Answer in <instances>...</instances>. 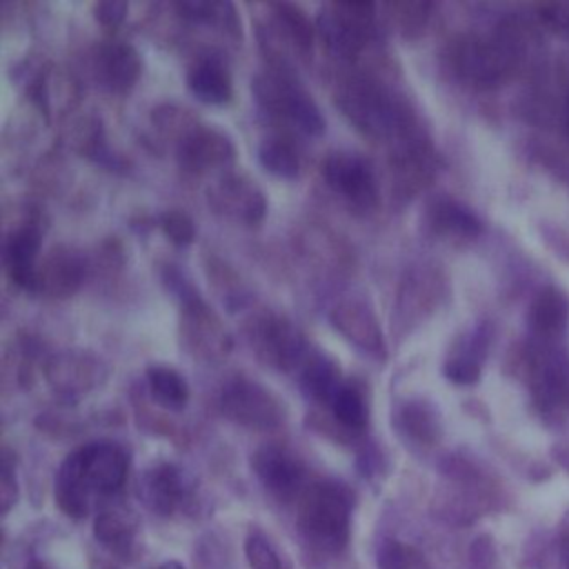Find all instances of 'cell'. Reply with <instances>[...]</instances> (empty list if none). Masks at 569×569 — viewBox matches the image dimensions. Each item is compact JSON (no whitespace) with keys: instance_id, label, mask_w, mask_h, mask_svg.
Here are the masks:
<instances>
[{"instance_id":"obj_1","label":"cell","mask_w":569,"mask_h":569,"mask_svg":"<svg viewBox=\"0 0 569 569\" xmlns=\"http://www.w3.org/2000/svg\"><path fill=\"white\" fill-rule=\"evenodd\" d=\"M129 471V453L113 440H96L71 451L56 476V500L67 516L89 513L96 496H113Z\"/></svg>"},{"instance_id":"obj_2","label":"cell","mask_w":569,"mask_h":569,"mask_svg":"<svg viewBox=\"0 0 569 569\" xmlns=\"http://www.w3.org/2000/svg\"><path fill=\"white\" fill-rule=\"evenodd\" d=\"M353 496L351 491L333 480L311 485L300 500L298 531L302 538L329 553H338L347 547L351 527Z\"/></svg>"},{"instance_id":"obj_3","label":"cell","mask_w":569,"mask_h":569,"mask_svg":"<svg viewBox=\"0 0 569 569\" xmlns=\"http://www.w3.org/2000/svg\"><path fill=\"white\" fill-rule=\"evenodd\" d=\"M336 102L342 113L369 138H396L407 133L405 107L376 80L353 78L340 87Z\"/></svg>"},{"instance_id":"obj_4","label":"cell","mask_w":569,"mask_h":569,"mask_svg":"<svg viewBox=\"0 0 569 569\" xmlns=\"http://www.w3.org/2000/svg\"><path fill=\"white\" fill-rule=\"evenodd\" d=\"M527 378L542 418L562 420L569 413V353L556 342H538L527 353Z\"/></svg>"},{"instance_id":"obj_5","label":"cell","mask_w":569,"mask_h":569,"mask_svg":"<svg viewBox=\"0 0 569 569\" xmlns=\"http://www.w3.org/2000/svg\"><path fill=\"white\" fill-rule=\"evenodd\" d=\"M253 96L269 113L291 120L309 136H318L325 129V118L313 98L282 69L262 71L253 78Z\"/></svg>"},{"instance_id":"obj_6","label":"cell","mask_w":569,"mask_h":569,"mask_svg":"<svg viewBox=\"0 0 569 569\" xmlns=\"http://www.w3.org/2000/svg\"><path fill=\"white\" fill-rule=\"evenodd\" d=\"M373 27L371 2L325 4L316 18V31L325 47L338 58H353L362 51Z\"/></svg>"},{"instance_id":"obj_7","label":"cell","mask_w":569,"mask_h":569,"mask_svg":"<svg viewBox=\"0 0 569 569\" xmlns=\"http://www.w3.org/2000/svg\"><path fill=\"white\" fill-rule=\"evenodd\" d=\"M220 407L229 420L251 429H276L284 418L278 398L267 387L247 378L227 382L220 396Z\"/></svg>"},{"instance_id":"obj_8","label":"cell","mask_w":569,"mask_h":569,"mask_svg":"<svg viewBox=\"0 0 569 569\" xmlns=\"http://www.w3.org/2000/svg\"><path fill=\"white\" fill-rule=\"evenodd\" d=\"M327 184L358 209H371L378 202V182L371 164L351 151H331L322 162Z\"/></svg>"},{"instance_id":"obj_9","label":"cell","mask_w":569,"mask_h":569,"mask_svg":"<svg viewBox=\"0 0 569 569\" xmlns=\"http://www.w3.org/2000/svg\"><path fill=\"white\" fill-rule=\"evenodd\" d=\"M193 478L178 465L158 462L138 480V498L158 516H171L189 498Z\"/></svg>"},{"instance_id":"obj_10","label":"cell","mask_w":569,"mask_h":569,"mask_svg":"<svg viewBox=\"0 0 569 569\" xmlns=\"http://www.w3.org/2000/svg\"><path fill=\"white\" fill-rule=\"evenodd\" d=\"M256 351L269 362L280 369H291L296 365H302L309 356V347L305 336L287 320L267 316L260 320L253 333Z\"/></svg>"},{"instance_id":"obj_11","label":"cell","mask_w":569,"mask_h":569,"mask_svg":"<svg viewBox=\"0 0 569 569\" xmlns=\"http://www.w3.org/2000/svg\"><path fill=\"white\" fill-rule=\"evenodd\" d=\"M47 378L49 385L53 389H58V393H84L93 387H98L104 376H107V367L87 351H64L53 356L47 362Z\"/></svg>"},{"instance_id":"obj_12","label":"cell","mask_w":569,"mask_h":569,"mask_svg":"<svg viewBox=\"0 0 569 569\" xmlns=\"http://www.w3.org/2000/svg\"><path fill=\"white\" fill-rule=\"evenodd\" d=\"M176 156L184 169L204 171L222 162H229L236 156V144L224 131L198 124L182 140H178Z\"/></svg>"},{"instance_id":"obj_13","label":"cell","mask_w":569,"mask_h":569,"mask_svg":"<svg viewBox=\"0 0 569 569\" xmlns=\"http://www.w3.org/2000/svg\"><path fill=\"white\" fill-rule=\"evenodd\" d=\"M209 196H211V204L218 211L240 218L249 224L260 222L262 216L267 213V202L260 187L240 173H231L218 180L211 187Z\"/></svg>"},{"instance_id":"obj_14","label":"cell","mask_w":569,"mask_h":569,"mask_svg":"<svg viewBox=\"0 0 569 569\" xmlns=\"http://www.w3.org/2000/svg\"><path fill=\"white\" fill-rule=\"evenodd\" d=\"M331 325L358 349L371 356H385V336L382 329L365 302L340 300L329 313Z\"/></svg>"},{"instance_id":"obj_15","label":"cell","mask_w":569,"mask_h":569,"mask_svg":"<svg viewBox=\"0 0 569 569\" xmlns=\"http://www.w3.org/2000/svg\"><path fill=\"white\" fill-rule=\"evenodd\" d=\"M42 244V233L38 224L29 222L9 233L4 242V267L13 284L27 291H40V273H38V251Z\"/></svg>"},{"instance_id":"obj_16","label":"cell","mask_w":569,"mask_h":569,"mask_svg":"<svg viewBox=\"0 0 569 569\" xmlns=\"http://www.w3.org/2000/svg\"><path fill=\"white\" fill-rule=\"evenodd\" d=\"M251 467L260 482L278 498H289L300 489V462L278 445H262L251 456Z\"/></svg>"},{"instance_id":"obj_17","label":"cell","mask_w":569,"mask_h":569,"mask_svg":"<svg viewBox=\"0 0 569 569\" xmlns=\"http://www.w3.org/2000/svg\"><path fill=\"white\" fill-rule=\"evenodd\" d=\"M93 69L107 89L127 91L136 84L142 71V60L133 44L124 40H109L96 49Z\"/></svg>"},{"instance_id":"obj_18","label":"cell","mask_w":569,"mask_h":569,"mask_svg":"<svg viewBox=\"0 0 569 569\" xmlns=\"http://www.w3.org/2000/svg\"><path fill=\"white\" fill-rule=\"evenodd\" d=\"M529 329L540 342H553L569 325V298L558 287L538 291L529 307Z\"/></svg>"},{"instance_id":"obj_19","label":"cell","mask_w":569,"mask_h":569,"mask_svg":"<svg viewBox=\"0 0 569 569\" xmlns=\"http://www.w3.org/2000/svg\"><path fill=\"white\" fill-rule=\"evenodd\" d=\"M489 345L487 327H476L471 333L458 340V347L442 365V373L456 385H473L480 378L482 360Z\"/></svg>"},{"instance_id":"obj_20","label":"cell","mask_w":569,"mask_h":569,"mask_svg":"<svg viewBox=\"0 0 569 569\" xmlns=\"http://www.w3.org/2000/svg\"><path fill=\"white\" fill-rule=\"evenodd\" d=\"M427 220L433 233L445 238H458L469 240L476 238L482 231L480 218L462 202L453 198H436L427 209Z\"/></svg>"},{"instance_id":"obj_21","label":"cell","mask_w":569,"mask_h":569,"mask_svg":"<svg viewBox=\"0 0 569 569\" xmlns=\"http://www.w3.org/2000/svg\"><path fill=\"white\" fill-rule=\"evenodd\" d=\"M38 273L40 291L56 298H64L80 287L84 278V264L76 253L67 249H56L42 260V264H38Z\"/></svg>"},{"instance_id":"obj_22","label":"cell","mask_w":569,"mask_h":569,"mask_svg":"<svg viewBox=\"0 0 569 569\" xmlns=\"http://www.w3.org/2000/svg\"><path fill=\"white\" fill-rule=\"evenodd\" d=\"M187 84L196 98L209 104H224L231 100V80L227 67L218 58H200L187 71Z\"/></svg>"},{"instance_id":"obj_23","label":"cell","mask_w":569,"mask_h":569,"mask_svg":"<svg viewBox=\"0 0 569 569\" xmlns=\"http://www.w3.org/2000/svg\"><path fill=\"white\" fill-rule=\"evenodd\" d=\"M342 385L340 367L325 353H309L302 362L300 387L316 402L329 405L338 387Z\"/></svg>"},{"instance_id":"obj_24","label":"cell","mask_w":569,"mask_h":569,"mask_svg":"<svg viewBox=\"0 0 569 569\" xmlns=\"http://www.w3.org/2000/svg\"><path fill=\"white\" fill-rule=\"evenodd\" d=\"M96 540L120 558H129L136 538V520L120 509H104L93 518Z\"/></svg>"},{"instance_id":"obj_25","label":"cell","mask_w":569,"mask_h":569,"mask_svg":"<svg viewBox=\"0 0 569 569\" xmlns=\"http://www.w3.org/2000/svg\"><path fill=\"white\" fill-rule=\"evenodd\" d=\"M278 33L287 38V42L300 53L309 56L313 49V38H316V24L309 20L305 9H300L293 2H273L271 4Z\"/></svg>"},{"instance_id":"obj_26","label":"cell","mask_w":569,"mask_h":569,"mask_svg":"<svg viewBox=\"0 0 569 569\" xmlns=\"http://www.w3.org/2000/svg\"><path fill=\"white\" fill-rule=\"evenodd\" d=\"M147 385L151 398L171 411H180L189 400V385L187 380L167 365H153L147 369Z\"/></svg>"},{"instance_id":"obj_27","label":"cell","mask_w":569,"mask_h":569,"mask_svg":"<svg viewBox=\"0 0 569 569\" xmlns=\"http://www.w3.org/2000/svg\"><path fill=\"white\" fill-rule=\"evenodd\" d=\"M398 425H400V431L407 436V440H413L425 447L433 445L440 438L438 413L427 402H420V400L407 402L400 409Z\"/></svg>"},{"instance_id":"obj_28","label":"cell","mask_w":569,"mask_h":569,"mask_svg":"<svg viewBox=\"0 0 569 569\" xmlns=\"http://www.w3.org/2000/svg\"><path fill=\"white\" fill-rule=\"evenodd\" d=\"M258 160L264 171L278 178H296L300 173V156L284 136H269L258 147Z\"/></svg>"},{"instance_id":"obj_29","label":"cell","mask_w":569,"mask_h":569,"mask_svg":"<svg viewBox=\"0 0 569 569\" xmlns=\"http://www.w3.org/2000/svg\"><path fill=\"white\" fill-rule=\"evenodd\" d=\"M333 418L353 431H362L369 420V409L362 391L353 382H342L329 402Z\"/></svg>"},{"instance_id":"obj_30","label":"cell","mask_w":569,"mask_h":569,"mask_svg":"<svg viewBox=\"0 0 569 569\" xmlns=\"http://www.w3.org/2000/svg\"><path fill=\"white\" fill-rule=\"evenodd\" d=\"M73 93H76L73 78H69L62 71H49L38 82V100L44 111L69 107V102H73L71 98Z\"/></svg>"},{"instance_id":"obj_31","label":"cell","mask_w":569,"mask_h":569,"mask_svg":"<svg viewBox=\"0 0 569 569\" xmlns=\"http://www.w3.org/2000/svg\"><path fill=\"white\" fill-rule=\"evenodd\" d=\"M151 120L158 129L167 131V133H178V140H182L191 129H196L198 124L193 122V116L184 109V104H158L151 111Z\"/></svg>"},{"instance_id":"obj_32","label":"cell","mask_w":569,"mask_h":569,"mask_svg":"<svg viewBox=\"0 0 569 569\" xmlns=\"http://www.w3.org/2000/svg\"><path fill=\"white\" fill-rule=\"evenodd\" d=\"M160 229L173 244H191L196 238V224L182 209H167L160 213Z\"/></svg>"},{"instance_id":"obj_33","label":"cell","mask_w":569,"mask_h":569,"mask_svg":"<svg viewBox=\"0 0 569 569\" xmlns=\"http://www.w3.org/2000/svg\"><path fill=\"white\" fill-rule=\"evenodd\" d=\"M418 562V551L400 540H387L378 551L380 569H413Z\"/></svg>"},{"instance_id":"obj_34","label":"cell","mask_w":569,"mask_h":569,"mask_svg":"<svg viewBox=\"0 0 569 569\" xmlns=\"http://www.w3.org/2000/svg\"><path fill=\"white\" fill-rule=\"evenodd\" d=\"M536 20L551 33L569 38V2H547L536 7Z\"/></svg>"},{"instance_id":"obj_35","label":"cell","mask_w":569,"mask_h":569,"mask_svg":"<svg viewBox=\"0 0 569 569\" xmlns=\"http://www.w3.org/2000/svg\"><path fill=\"white\" fill-rule=\"evenodd\" d=\"M244 556H247L251 569H280L278 553L273 551V547L260 533H249L247 536Z\"/></svg>"},{"instance_id":"obj_36","label":"cell","mask_w":569,"mask_h":569,"mask_svg":"<svg viewBox=\"0 0 569 569\" xmlns=\"http://www.w3.org/2000/svg\"><path fill=\"white\" fill-rule=\"evenodd\" d=\"M222 7L224 2H209V0H180L176 9L196 22H222Z\"/></svg>"},{"instance_id":"obj_37","label":"cell","mask_w":569,"mask_h":569,"mask_svg":"<svg viewBox=\"0 0 569 569\" xmlns=\"http://www.w3.org/2000/svg\"><path fill=\"white\" fill-rule=\"evenodd\" d=\"M16 500H18L16 473H13V465L9 460V451H4L2 469H0V513H9V509L13 507Z\"/></svg>"},{"instance_id":"obj_38","label":"cell","mask_w":569,"mask_h":569,"mask_svg":"<svg viewBox=\"0 0 569 569\" xmlns=\"http://www.w3.org/2000/svg\"><path fill=\"white\" fill-rule=\"evenodd\" d=\"M129 4L124 0H100L93 4V13L100 24L104 27H118L127 16Z\"/></svg>"},{"instance_id":"obj_39","label":"cell","mask_w":569,"mask_h":569,"mask_svg":"<svg viewBox=\"0 0 569 569\" xmlns=\"http://www.w3.org/2000/svg\"><path fill=\"white\" fill-rule=\"evenodd\" d=\"M547 569H569V538H565L556 545Z\"/></svg>"},{"instance_id":"obj_40","label":"cell","mask_w":569,"mask_h":569,"mask_svg":"<svg viewBox=\"0 0 569 569\" xmlns=\"http://www.w3.org/2000/svg\"><path fill=\"white\" fill-rule=\"evenodd\" d=\"M560 124H562V131L569 136V89H567L562 107H560Z\"/></svg>"},{"instance_id":"obj_41","label":"cell","mask_w":569,"mask_h":569,"mask_svg":"<svg viewBox=\"0 0 569 569\" xmlns=\"http://www.w3.org/2000/svg\"><path fill=\"white\" fill-rule=\"evenodd\" d=\"M156 569H184V565H182V562H178V560H167V562L158 565Z\"/></svg>"},{"instance_id":"obj_42","label":"cell","mask_w":569,"mask_h":569,"mask_svg":"<svg viewBox=\"0 0 569 569\" xmlns=\"http://www.w3.org/2000/svg\"><path fill=\"white\" fill-rule=\"evenodd\" d=\"M27 569H47V567H42L38 560H33V562H29V565H27Z\"/></svg>"}]
</instances>
